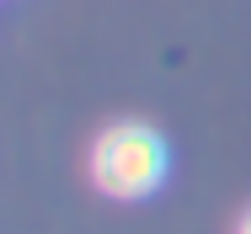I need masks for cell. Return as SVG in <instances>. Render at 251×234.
<instances>
[{
  "label": "cell",
  "instance_id": "cell-1",
  "mask_svg": "<svg viewBox=\"0 0 251 234\" xmlns=\"http://www.w3.org/2000/svg\"><path fill=\"white\" fill-rule=\"evenodd\" d=\"M166 165H171L166 139L155 128H145V123H118L91 149V181H97V191L118 197V202L150 197L166 181Z\"/></svg>",
  "mask_w": 251,
  "mask_h": 234
},
{
  "label": "cell",
  "instance_id": "cell-2",
  "mask_svg": "<svg viewBox=\"0 0 251 234\" xmlns=\"http://www.w3.org/2000/svg\"><path fill=\"white\" fill-rule=\"evenodd\" d=\"M235 234H251V213H246V218H241V229H235Z\"/></svg>",
  "mask_w": 251,
  "mask_h": 234
}]
</instances>
